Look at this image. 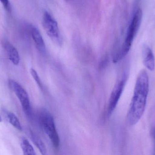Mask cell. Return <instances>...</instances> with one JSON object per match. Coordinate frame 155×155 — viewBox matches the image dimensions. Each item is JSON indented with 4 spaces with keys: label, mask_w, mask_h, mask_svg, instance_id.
Here are the masks:
<instances>
[{
    "label": "cell",
    "mask_w": 155,
    "mask_h": 155,
    "mask_svg": "<svg viewBox=\"0 0 155 155\" xmlns=\"http://www.w3.org/2000/svg\"><path fill=\"white\" fill-rule=\"evenodd\" d=\"M143 17V12L141 9L137 10L127 30L124 42L121 49L114 55L113 62L117 63L121 61L128 53L131 48L134 37L140 28Z\"/></svg>",
    "instance_id": "cell-2"
},
{
    "label": "cell",
    "mask_w": 155,
    "mask_h": 155,
    "mask_svg": "<svg viewBox=\"0 0 155 155\" xmlns=\"http://www.w3.org/2000/svg\"><path fill=\"white\" fill-rule=\"evenodd\" d=\"M0 2L7 12H12V6L9 0H0Z\"/></svg>",
    "instance_id": "cell-14"
},
{
    "label": "cell",
    "mask_w": 155,
    "mask_h": 155,
    "mask_svg": "<svg viewBox=\"0 0 155 155\" xmlns=\"http://www.w3.org/2000/svg\"><path fill=\"white\" fill-rule=\"evenodd\" d=\"M31 72V74L32 76L33 77L34 79L35 80V82L37 83V84L39 86L41 87V88H42V85L41 82V79H40V77H39V75L37 74V72L34 70V69H31L30 70Z\"/></svg>",
    "instance_id": "cell-13"
},
{
    "label": "cell",
    "mask_w": 155,
    "mask_h": 155,
    "mask_svg": "<svg viewBox=\"0 0 155 155\" xmlns=\"http://www.w3.org/2000/svg\"><path fill=\"white\" fill-rule=\"evenodd\" d=\"M3 45L10 61L15 65H18L20 62V56L18 51L8 41L5 42Z\"/></svg>",
    "instance_id": "cell-9"
},
{
    "label": "cell",
    "mask_w": 155,
    "mask_h": 155,
    "mask_svg": "<svg viewBox=\"0 0 155 155\" xmlns=\"http://www.w3.org/2000/svg\"><path fill=\"white\" fill-rule=\"evenodd\" d=\"M31 34L33 40L38 51L41 53H45L46 52L45 43L38 29L35 27H32Z\"/></svg>",
    "instance_id": "cell-8"
},
{
    "label": "cell",
    "mask_w": 155,
    "mask_h": 155,
    "mask_svg": "<svg viewBox=\"0 0 155 155\" xmlns=\"http://www.w3.org/2000/svg\"><path fill=\"white\" fill-rule=\"evenodd\" d=\"M2 122V117H1V116H0V123H1V122Z\"/></svg>",
    "instance_id": "cell-16"
},
{
    "label": "cell",
    "mask_w": 155,
    "mask_h": 155,
    "mask_svg": "<svg viewBox=\"0 0 155 155\" xmlns=\"http://www.w3.org/2000/svg\"><path fill=\"white\" fill-rule=\"evenodd\" d=\"M31 137L32 141L36 146V147L38 148L41 154L46 155L47 153L46 147L41 138L32 132L31 133Z\"/></svg>",
    "instance_id": "cell-10"
},
{
    "label": "cell",
    "mask_w": 155,
    "mask_h": 155,
    "mask_svg": "<svg viewBox=\"0 0 155 155\" xmlns=\"http://www.w3.org/2000/svg\"><path fill=\"white\" fill-rule=\"evenodd\" d=\"M143 62L146 67L150 71L154 70L155 62L154 56L151 48L147 45H144L142 50Z\"/></svg>",
    "instance_id": "cell-7"
},
{
    "label": "cell",
    "mask_w": 155,
    "mask_h": 155,
    "mask_svg": "<svg viewBox=\"0 0 155 155\" xmlns=\"http://www.w3.org/2000/svg\"><path fill=\"white\" fill-rule=\"evenodd\" d=\"M7 117L9 123L17 130L21 131L22 127L19 119L13 113H10L7 114Z\"/></svg>",
    "instance_id": "cell-12"
},
{
    "label": "cell",
    "mask_w": 155,
    "mask_h": 155,
    "mask_svg": "<svg viewBox=\"0 0 155 155\" xmlns=\"http://www.w3.org/2000/svg\"><path fill=\"white\" fill-rule=\"evenodd\" d=\"M21 147L25 155H35L36 154L34 149L30 142L25 137H22L21 141Z\"/></svg>",
    "instance_id": "cell-11"
},
{
    "label": "cell",
    "mask_w": 155,
    "mask_h": 155,
    "mask_svg": "<svg viewBox=\"0 0 155 155\" xmlns=\"http://www.w3.org/2000/svg\"><path fill=\"white\" fill-rule=\"evenodd\" d=\"M9 86L19 99L24 110L27 114L31 113V104L29 96L23 87L14 80H10Z\"/></svg>",
    "instance_id": "cell-5"
},
{
    "label": "cell",
    "mask_w": 155,
    "mask_h": 155,
    "mask_svg": "<svg viewBox=\"0 0 155 155\" xmlns=\"http://www.w3.org/2000/svg\"><path fill=\"white\" fill-rule=\"evenodd\" d=\"M42 24L48 36L57 44H61L62 40L57 22L48 12H45L43 16Z\"/></svg>",
    "instance_id": "cell-4"
},
{
    "label": "cell",
    "mask_w": 155,
    "mask_h": 155,
    "mask_svg": "<svg viewBox=\"0 0 155 155\" xmlns=\"http://www.w3.org/2000/svg\"><path fill=\"white\" fill-rule=\"evenodd\" d=\"M151 134H152V136H153V139L154 142V153L155 154V127H154L152 129Z\"/></svg>",
    "instance_id": "cell-15"
},
{
    "label": "cell",
    "mask_w": 155,
    "mask_h": 155,
    "mask_svg": "<svg viewBox=\"0 0 155 155\" xmlns=\"http://www.w3.org/2000/svg\"><path fill=\"white\" fill-rule=\"evenodd\" d=\"M149 92V78L146 71H140L137 78L134 95L127 114L130 125L136 124L143 116Z\"/></svg>",
    "instance_id": "cell-1"
},
{
    "label": "cell",
    "mask_w": 155,
    "mask_h": 155,
    "mask_svg": "<svg viewBox=\"0 0 155 155\" xmlns=\"http://www.w3.org/2000/svg\"><path fill=\"white\" fill-rule=\"evenodd\" d=\"M40 119L45 133L50 138L54 147L58 149L60 146V139L52 115L46 109H43L40 115Z\"/></svg>",
    "instance_id": "cell-3"
},
{
    "label": "cell",
    "mask_w": 155,
    "mask_h": 155,
    "mask_svg": "<svg viewBox=\"0 0 155 155\" xmlns=\"http://www.w3.org/2000/svg\"><path fill=\"white\" fill-rule=\"evenodd\" d=\"M126 82V77L124 76L117 83L111 93L108 102V113L110 115L114 111L122 95Z\"/></svg>",
    "instance_id": "cell-6"
}]
</instances>
